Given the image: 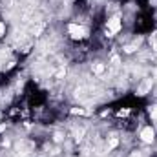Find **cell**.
<instances>
[{"instance_id":"obj_8","label":"cell","mask_w":157,"mask_h":157,"mask_svg":"<svg viewBox=\"0 0 157 157\" xmlns=\"http://www.w3.org/2000/svg\"><path fill=\"white\" fill-rule=\"evenodd\" d=\"M135 48H137V42H135V44H132V46H126V48H124V51H126V53H132V51H135Z\"/></svg>"},{"instance_id":"obj_2","label":"cell","mask_w":157,"mask_h":157,"mask_svg":"<svg viewBox=\"0 0 157 157\" xmlns=\"http://www.w3.org/2000/svg\"><path fill=\"white\" fill-rule=\"evenodd\" d=\"M152 84H154V80H152V78H144V80L137 86V95H141V97H143V95H146V93L152 90Z\"/></svg>"},{"instance_id":"obj_3","label":"cell","mask_w":157,"mask_h":157,"mask_svg":"<svg viewBox=\"0 0 157 157\" xmlns=\"http://www.w3.org/2000/svg\"><path fill=\"white\" fill-rule=\"evenodd\" d=\"M108 31H110V37L121 31V18L119 17H113L108 20Z\"/></svg>"},{"instance_id":"obj_10","label":"cell","mask_w":157,"mask_h":157,"mask_svg":"<svg viewBox=\"0 0 157 157\" xmlns=\"http://www.w3.org/2000/svg\"><path fill=\"white\" fill-rule=\"evenodd\" d=\"M82 135H84V130H82V128L75 132V137H77V141H80V139H82Z\"/></svg>"},{"instance_id":"obj_12","label":"cell","mask_w":157,"mask_h":157,"mask_svg":"<svg viewBox=\"0 0 157 157\" xmlns=\"http://www.w3.org/2000/svg\"><path fill=\"white\" fill-rule=\"evenodd\" d=\"M4 33H6V28H4V24H2V22H0V37H2V35H4Z\"/></svg>"},{"instance_id":"obj_14","label":"cell","mask_w":157,"mask_h":157,"mask_svg":"<svg viewBox=\"0 0 157 157\" xmlns=\"http://www.w3.org/2000/svg\"><path fill=\"white\" fill-rule=\"evenodd\" d=\"M130 157H139V155H137V152H133V154H132Z\"/></svg>"},{"instance_id":"obj_6","label":"cell","mask_w":157,"mask_h":157,"mask_svg":"<svg viewBox=\"0 0 157 157\" xmlns=\"http://www.w3.org/2000/svg\"><path fill=\"white\" fill-rule=\"evenodd\" d=\"M117 144H119V141L115 139V137H112V139H110V144H108V152H110V150H113Z\"/></svg>"},{"instance_id":"obj_1","label":"cell","mask_w":157,"mask_h":157,"mask_svg":"<svg viewBox=\"0 0 157 157\" xmlns=\"http://www.w3.org/2000/svg\"><path fill=\"white\" fill-rule=\"evenodd\" d=\"M68 31H70V35H71L73 39H84V37L88 35L86 28H82V26H78V24H70V26H68Z\"/></svg>"},{"instance_id":"obj_4","label":"cell","mask_w":157,"mask_h":157,"mask_svg":"<svg viewBox=\"0 0 157 157\" xmlns=\"http://www.w3.org/2000/svg\"><path fill=\"white\" fill-rule=\"evenodd\" d=\"M154 137H155V132L148 126V128H144L143 132H141V139L144 141V143H152L154 141Z\"/></svg>"},{"instance_id":"obj_13","label":"cell","mask_w":157,"mask_h":157,"mask_svg":"<svg viewBox=\"0 0 157 157\" xmlns=\"http://www.w3.org/2000/svg\"><path fill=\"white\" fill-rule=\"evenodd\" d=\"M4 130H6V124H0V133H2Z\"/></svg>"},{"instance_id":"obj_9","label":"cell","mask_w":157,"mask_h":157,"mask_svg":"<svg viewBox=\"0 0 157 157\" xmlns=\"http://www.w3.org/2000/svg\"><path fill=\"white\" fill-rule=\"evenodd\" d=\"M71 113H73V115H77V113H78V115H86V110H80V108L77 110V108H73V110H71Z\"/></svg>"},{"instance_id":"obj_11","label":"cell","mask_w":157,"mask_h":157,"mask_svg":"<svg viewBox=\"0 0 157 157\" xmlns=\"http://www.w3.org/2000/svg\"><path fill=\"white\" fill-rule=\"evenodd\" d=\"M112 66H113V68L119 66V57H113V59H112Z\"/></svg>"},{"instance_id":"obj_5","label":"cell","mask_w":157,"mask_h":157,"mask_svg":"<svg viewBox=\"0 0 157 157\" xmlns=\"http://www.w3.org/2000/svg\"><path fill=\"white\" fill-rule=\"evenodd\" d=\"M93 71H95V75H102L104 64H102V62H95V64H93Z\"/></svg>"},{"instance_id":"obj_7","label":"cell","mask_w":157,"mask_h":157,"mask_svg":"<svg viewBox=\"0 0 157 157\" xmlns=\"http://www.w3.org/2000/svg\"><path fill=\"white\" fill-rule=\"evenodd\" d=\"M150 117L157 122V106H150Z\"/></svg>"}]
</instances>
